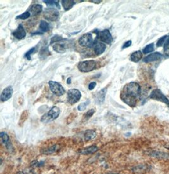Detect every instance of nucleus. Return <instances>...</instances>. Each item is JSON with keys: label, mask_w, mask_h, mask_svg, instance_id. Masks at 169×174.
Segmentation results:
<instances>
[{"label": "nucleus", "mask_w": 169, "mask_h": 174, "mask_svg": "<svg viewBox=\"0 0 169 174\" xmlns=\"http://www.w3.org/2000/svg\"><path fill=\"white\" fill-rule=\"evenodd\" d=\"M141 86L135 82H131L124 85L121 93V100L129 107L134 108L136 106L141 96Z\"/></svg>", "instance_id": "nucleus-1"}, {"label": "nucleus", "mask_w": 169, "mask_h": 174, "mask_svg": "<svg viewBox=\"0 0 169 174\" xmlns=\"http://www.w3.org/2000/svg\"><path fill=\"white\" fill-rule=\"evenodd\" d=\"M60 114V110L57 107H53L49 110L46 114L42 116L41 118V121L43 123L47 124L51 122L55 119H56Z\"/></svg>", "instance_id": "nucleus-2"}, {"label": "nucleus", "mask_w": 169, "mask_h": 174, "mask_svg": "<svg viewBox=\"0 0 169 174\" xmlns=\"http://www.w3.org/2000/svg\"><path fill=\"white\" fill-rule=\"evenodd\" d=\"M96 62L95 60H86L80 62L78 65V69L81 72H89L96 68Z\"/></svg>", "instance_id": "nucleus-3"}, {"label": "nucleus", "mask_w": 169, "mask_h": 174, "mask_svg": "<svg viewBox=\"0 0 169 174\" xmlns=\"http://www.w3.org/2000/svg\"><path fill=\"white\" fill-rule=\"evenodd\" d=\"M51 91L57 96H61L65 93V90L63 87L57 82L51 81L48 82Z\"/></svg>", "instance_id": "nucleus-4"}, {"label": "nucleus", "mask_w": 169, "mask_h": 174, "mask_svg": "<svg viewBox=\"0 0 169 174\" xmlns=\"http://www.w3.org/2000/svg\"><path fill=\"white\" fill-rule=\"evenodd\" d=\"M82 96L79 90L77 89H71L67 92V100L70 104L77 103Z\"/></svg>", "instance_id": "nucleus-5"}, {"label": "nucleus", "mask_w": 169, "mask_h": 174, "mask_svg": "<svg viewBox=\"0 0 169 174\" xmlns=\"http://www.w3.org/2000/svg\"><path fill=\"white\" fill-rule=\"evenodd\" d=\"M79 44L82 47L92 48L94 46L95 42L91 34L87 33L82 35L79 39Z\"/></svg>", "instance_id": "nucleus-6"}, {"label": "nucleus", "mask_w": 169, "mask_h": 174, "mask_svg": "<svg viewBox=\"0 0 169 174\" xmlns=\"http://www.w3.org/2000/svg\"><path fill=\"white\" fill-rule=\"evenodd\" d=\"M59 15H60L59 12L56 9H55V8H46L43 13L45 19L51 22L57 20L58 19Z\"/></svg>", "instance_id": "nucleus-7"}, {"label": "nucleus", "mask_w": 169, "mask_h": 174, "mask_svg": "<svg viewBox=\"0 0 169 174\" xmlns=\"http://www.w3.org/2000/svg\"><path fill=\"white\" fill-rule=\"evenodd\" d=\"M97 37L101 41L110 45L113 42V37L108 29H105L97 33Z\"/></svg>", "instance_id": "nucleus-8"}, {"label": "nucleus", "mask_w": 169, "mask_h": 174, "mask_svg": "<svg viewBox=\"0 0 169 174\" xmlns=\"http://www.w3.org/2000/svg\"><path fill=\"white\" fill-rule=\"evenodd\" d=\"M149 98L151 99H153L156 101H161L167 104H168L169 105V100L167 98V97L165 96L162 93V92L158 89H154L153 91L151 92L150 96H149Z\"/></svg>", "instance_id": "nucleus-9"}, {"label": "nucleus", "mask_w": 169, "mask_h": 174, "mask_svg": "<svg viewBox=\"0 0 169 174\" xmlns=\"http://www.w3.org/2000/svg\"><path fill=\"white\" fill-rule=\"evenodd\" d=\"M66 39H63L62 42L60 41L56 42V44L53 46V48L55 51L57 52L58 53H63L67 51V49L70 48V45H71L70 41H69L67 42H65Z\"/></svg>", "instance_id": "nucleus-10"}, {"label": "nucleus", "mask_w": 169, "mask_h": 174, "mask_svg": "<svg viewBox=\"0 0 169 174\" xmlns=\"http://www.w3.org/2000/svg\"><path fill=\"white\" fill-rule=\"evenodd\" d=\"M148 154L151 157L156 158L160 160H168L169 154L158 151H150L148 152Z\"/></svg>", "instance_id": "nucleus-11"}, {"label": "nucleus", "mask_w": 169, "mask_h": 174, "mask_svg": "<svg viewBox=\"0 0 169 174\" xmlns=\"http://www.w3.org/2000/svg\"><path fill=\"white\" fill-rule=\"evenodd\" d=\"M13 90L12 86H8L5 89H3V91L2 92L1 95V100L2 102H5L10 100L13 95Z\"/></svg>", "instance_id": "nucleus-12"}, {"label": "nucleus", "mask_w": 169, "mask_h": 174, "mask_svg": "<svg viewBox=\"0 0 169 174\" xmlns=\"http://www.w3.org/2000/svg\"><path fill=\"white\" fill-rule=\"evenodd\" d=\"M0 136H1L2 142L5 146V147H6V149L9 150L10 151H12L13 150V147L10 141V139L9 136H8L6 132H2Z\"/></svg>", "instance_id": "nucleus-13"}, {"label": "nucleus", "mask_w": 169, "mask_h": 174, "mask_svg": "<svg viewBox=\"0 0 169 174\" xmlns=\"http://www.w3.org/2000/svg\"><path fill=\"white\" fill-rule=\"evenodd\" d=\"M12 34L15 38L18 39H22L26 36V32H25V30L24 29L22 25L20 24L18 26L17 29L13 32Z\"/></svg>", "instance_id": "nucleus-14"}, {"label": "nucleus", "mask_w": 169, "mask_h": 174, "mask_svg": "<svg viewBox=\"0 0 169 174\" xmlns=\"http://www.w3.org/2000/svg\"><path fill=\"white\" fill-rule=\"evenodd\" d=\"M106 91H107V89L105 88H103V89L100 90L99 92L96 93L95 97V100L97 104H101L103 103L105 100Z\"/></svg>", "instance_id": "nucleus-15"}, {"label": "nucleus", "mask_w": 169, "mask_h": 174, "mask_svg": "<svg viewBox=\"0 0 169 174\" xmlns=\"http://www.w3.org/2000/svg\"><path fill=\"white\" fill-rule=\"evenodd\" d=\"M162 55L159 53V52H155L153 53H151L145 57L143 59V62L145 63H149L152 62H155V61L158 60L162 57Z\"/></svg>", "instance_id": "nucleus-16"}, {"label": "nucleus", "mask_w": 169, "mask_h": 174, "mask_svg": "<svg viewBox=\"0 0 169 174\" xmlns=\"http://www.w3.org/2000/svg\"><path fill=\"white\" fill-rule=\"evenodd\" d=\"M98 150V147L96 146H91L80 150L78 153L81 154H93Z\"/></svg>", "instance_id": "nucleus-17"}, {"label": "nucleus", "mask_w": 169, "mask_h": 174, "mask_svg": "<svg viewBox=\"0 0 169 174\" xmlns=\"http://www.w3.org/2000/svg\"><path fill=\"white\" fill-rule=\"evenodd\" d=\"M105 49H106V45L103 44V42H96V43H95L94 50H95V53L97 55H99L103 53Z\"/></svg>", "instance_id": "nucleus-18"}, {"label": "nucleus", "mask_w": 169, "mask_h": 174, "mask_svg": "<svg viewBox=\"0 0 169 174\" xmlns=\"http://www.w3.org/2000/svg\"><path fill=\"white\" fill-rule=\"evenodd\" d=\"M42 10H43V6L39 4H35L30 8L29 12L31 15L35 16L39 14Z\"/></svg>", "instance_id": "nucleus-19"}, {"label": "nucleus", "mask_w": 169, "mask_h": 174, "mask_svg": "<svg viewBox=\"0 0 169 174\" xmlns=\"http://www.w3.org/2000/svg\"><path fill=\"white\" fill-rule=\"evenodd\" d=\"M84 136L86 141H91L96 138V132L93 130H87L86 131L84 132Z\"/></svg>", "instance_id": "nucleus-20"}, {"label": "nucleus", "mask_w": 169, "mask_h": 174, "mask_svg": "<svg viewBox=\"0 0 169 174\" xmlns=\"http://www.w3.org/2000/svg\"><path fill=\"white\" fill-rule=\"evenodd\" d=\"M75 4V2L72 0H62V5L65 11L70 10L73 6Z\"/></svg>", "instance_id": "nucleus-21"}, {"label": "nucleus", "mask_w": 169, "mask_h": 174, "mask_svg": "<svg viewBox=\"0 0 169 174\" xmlns=\"http://www.w3.org/2000/svg\"><path fill=\"white\" fill-rule=\"evenodd\" d=\"M142 58V53L141 51H136L132 53L131 55V60L132 62H138Z\"/></svg>", "instance_id": "nucleus-22"}, {"label": "nucleus", "mask_w": 169, "mask_h": 174, "mask_svg": "<svg viewBox=\"0 0 169 174\" xmlns=\"http://www.w3.org/2000/svg\"><path fill=\"white\" fill-rule=\"evenodd\" d=\"M50 55H51V53H50L48 48L47 47H43L40 50L39 56L40 59L43 60V59L46 58Z\"/></svg>", "instance_id": "nucleus-23"}, {"label": "nucleus", "mask_w": 169, "mask_h": 174, "mask_svg": "<svg viewBox=\"0 0 169 174\" xmlns=\"http://www.w3.org/2000/svg\"><path fill=\"white\" fill-rule=\"evenodd\" d=\"M58 149V148L57 145H53L52 146L47 147V148L43 149V150L41 151V153L44 154H52V153L56 152Z\"/></svg>", "instance_id": "nucleus-24"}, {"label": "nucleus", "mask_w": 169, "mask_h": 174, "mask_svg": "<svg viewBox=\"0 0 169 174\" xmlns=\"http://www.w3.org/2000/svg\"><path fill=\"white\" fill-rule=\"evenodd\" d=\"M39 28L42 32H46L49 30V25L46 21L42 20L41 21V23L39 25Z\"/></svg>", "instance_id": "nucleus-25"}, {"label": "nucleus", "mask_w": 169, "mask_h": 174, "mask_svg": "<svg viewBox=\"0 0 169 174\" xmlns=\"http://www.w3.org/2000/svg\"><path fill=\"white\" fill-rule=\"evenodd\" d=\"M47 5L48 7H57L60 8V5H59L58 1H55V0H46L43 1Z\"/></svg>", "instance_id": "nucleus-26"}, {"label": "nucleus", "mask_w": 169, "mask_h": 174, "mask_svg": "<svg viewBox=\"0 0 169 174\" xmlns=\"http://www.w3.org/2000/svg\"><path fill=\"white\" fill-rule=\"evenodd\" d=\"M95 110L94 109H91L88 110L85 114L83 115L82 117V121H88L92 115H94Z\"/></svg>", "instance_id": "nucleus-27"}, {"label": "nucleus", "mask_w": 169, "mask_h": 174, "mask_svg": "<svg viewBox=\"0 0 169 174\" xmlns=\"http://www.w3.org/2000/svg\"><path fill=\"white\" fill-rule=\"evenodd\" d=\"M148 169V166L145 165H140L139 166L135 167L133 169V170L135 172H138V173H142L144 172L145 171H146Z\"/></svg>", "instance_id": "nucleus-28"}, {"label": "nucleus", "mask_w": 169, "mask_h": 174, "mask_svg": "<svg viewBox=\"0 0 169 174\" xmlns=\"http://www.w3.org/2000/svg\"><path fill=\"white\" fill-rule=\"evenodd\" d=\"M154 50V44L153 43H151V44L147 45L142 50V53L144 54H147L150 52L153 51Z\"/></svg>", "instance_id": "nucleus-29"}, {"label": "nucleus", "mask_w": 169, "mask_h": 174, "mask_svg": "<svg viewBox=\"0 0 169 174\" xmlns=\"http://www.w3.org/2000/svg\"><path fill=\"white\" fill-rule=\"evenodd\" d=\"M90 103L89 100H87L85 102H83L82 103H81L80 104H79V106L77 107V110L79 111H82L84 110H85L86 108H87V107L89 105V104Z\"/></svg>", "instance_id": "nucleus-30"}, {"label": "nucleus", "mask_w": 169, "mask_h": 174, "mask_svg": "<svg viewBox=\"0 0 169 174\" xmlns=\"http://www.w3.org/2000/svg\"><path fill=\"white\" fill-rule=\"evenodd\" d=\"M31 13L29 12H25L23 13H22V15H18L16 17V19H22V20H25V19H28L29 17H30L31 16Z\"/></svg>", "instance_id": "nucleus-31"}, {"label": "nucleus", "mask_w": 169, "mask_h": 174, "mask_svg": "<svg viewBox=\"0 0 169 174\" xmlns=\"http://www.w3.org/2000/svg\"><path fill=\"white\" fill-rule=\"evenodd\" d=\"M167 36H164L163 37H162L160 39H159V40L158 41L157 43H156V46L157 47H160V46H162L163 45H165V43L166 42L167 38Z\"/></svg>", "instance_id": "nucleus-32"}, {"label": "nucleus", "mask_w": 169, "mask_h": 174, "mask_svg": "<svg viewBox=\"0 0 169 174\" xmlns=\"http://www.w3.org/2000/svg\"><path fill=\"white\" fill-rule=\"evenodd\" d=\"M63 39L62 38V36H58V35H56V36H54L53 38H52V39L50 41V44H52L53 42H58Z\"/></svg>", "instance_id": "nucleus-33"}, {"label": "nucleus", "mask_w": 169, "mask_h": 174, "mask_svg": "<svg viewBox=\"0 0 169 174\" xmlns=\"http://www.w3.org/2000/svg\"><path fill=\"white\" fill-rule=\"evenodd\" d=\"M45 164L44 161H33L31 163V165L32 167H40L43 166Z\"/></svg>", "instance_id": "nucleus-34"}, {"label": "nucleus", "mask_w": 169, "mask_h": 174, "mask_svg": "<svg viewBox=\"0 0 169 174\" xmlns=\"http://www.w3.org/2000/svg\"><path fill=\"white\" fill-rule=\"evenodd\" d=\"M35 49H36L35 48H31L30 50H29V51L27 52L25 54V57L27 58L28 60H31V55L34 53V52Z\"/></svg>", "instance_id": "nucleus-35"}, {"label": "nucleus", "mask_w": 169, "mask_h": 174, "mask_svg": "<svg viewBox=\"0 0 169 174\" xmlns=\"http://www.w3.org/2000/svg\"><path fill=\"white\" fill-rule=\"evenodd\" d=\"M27 117H28V111H24L22 113V116L20 117V121H21V123H23L24 121L27 119Z\"/></svg>", "instance_id": "nucleus-36"}, {"label": "nucleus", "mask_w": 169, "mask_h": 174, "mask_svg": "<svg viewBox=\"0 0 169 174\" xmlns=\"http://www.w3.org/2000/svg\"><path fill=\"white\" fill-rule=\"evenodd\" d=\"M131 45H132V41L131 40H129L128 41H126L124 44V45L122 46V49L129 48V46H131Z\"/></svg>", "instance_id": "nucleus-37"}, {"label": "nucleus", "mask_w": 169, "mask_h": 174, "mask_svg": "<svg viewBox=\"0 0 169 174\" xmlns=\"http://www.w3.org/2000/svg\"><path fill=\"white\" fill-rule=\"evenodd\" d=\"M96 85V82H91L89 85V90H92V89H94V88H95Z\"/></svg>", "instance_id": "nucleus-38"}, {"label": "nucleus", "mask_w": 169, "mask_h": 174, "mask_svg": "<svg viewBox=\"0 0 169 174\" xmlns=\"http://www.w3.org/2000/svg\"><path fill=\"white\" fill-rule=\"evenodd\" d=\"M164 54L167 57L169 58V48H167L164 49Z\"/></svg>", "instance_id": "nucleus-39"}, {"label": "nucleus", "mask_w": 169, "mask_h": 174, "mask_svg": "<svg viewBox=\"0 0 169 174\" xmlns=\"http://www.w3.org/2000/svg\"><path fill=\"white\" fill-rule=\"evenodd\" d=\"M168 46H169V36L168 38V39L167 41H166L165 43V45H164V48L166 49L168 48Z\"/></svg>", "instance_id": "nucleus-40"}, {"label": "nucleus", "mask_w": 169, "mask_h": 174, "mask_svg": "<svg viewBox=\"0 0 169 174\" xmlns=\"http://www.w3.org/2000/svg\"><path fill=\"white\" fill-rule=\"evenodd\" d=\"M92 3H99L101 2H102V1L101 0H97V1H95V0H91V1H89Z\"/></svg>", "instance_id": "nucleus-41"}, {"label": "nucleus", "mask_w": 169, "mask_h": 174, "mask_svg": "<svg viewBox=\"0 0 169 174\" xmlns=\"http://www.w3.org/2000/svg\"><path fill=\"white\" fill-rule=\"evenodd\" d=\"M71 82H72L71 77H69L68 79H67V83L68 84H71Z\"/></svg>", "instance_id": "nucleus-42"}, {"label": "nucleus", "mask_w": 169, "mask_h": 174, "mask_svg": "<svg viewBox=\"0 0 169 174\" xmlns=\"http://www.w3.org/2000/svg\"><path fill=\"white\" fill-rule=\"evenodd\" d=\"M16 174H24V173L22 172H19Z\"/></svg>", "instance_id": "nucleus-43"}, {"label": "nucleus", "mask_w": 169, "mask_h": 174, "mask_svg": "<svg viewBox=\"0 0 169 174\" xmlns=\"http://www.w3.org/2000/svg\"><path fill=\"white\" fill-rule=\"evenodd\" d=\"M107 174H119V173H107Z\"/></svg>", "instance_id": "nucleus-44"}]
</instances>
